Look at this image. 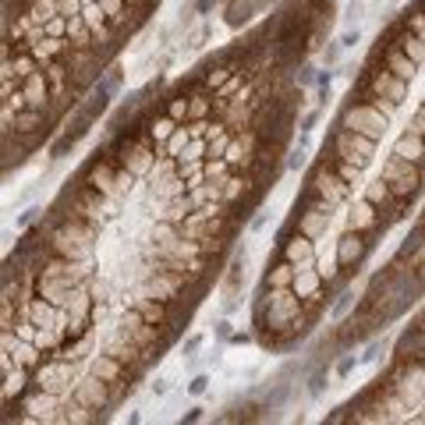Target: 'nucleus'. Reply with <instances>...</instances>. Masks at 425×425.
I'll return each instance as SVG.
<instances>
[{
  "instance_id": "nucleus-4",
  "label": "nucleus",
  "mask_w": 425,
  "mask_h": 425,
  "mask_svg": "<svg viewBox=\"0 0 425 425\" xmlns=\"http://www.w3.org/2000/svg\"><path fill=\"white\" fill-rule=\"evenodd\" d=\"M425 298V203L411 220L404 241L394 248V255L369 277L362 302L351 305L344 316H337L329 337L319 344V354L326 362L347 354L351 347H362L376 340L383 329H390L397 319H404Z\"/></svg>"
},
{
  "instance_id": "nucleus-2",
  "label": "nucleus",
  "mask_w": 425,
  "mask_h": 425,
  "mask_svg": "<svg viewBox=\"0 0 425 425\" xmlns=\"http://www.w3.org/2000/svg\"><path fill=\"white\" fill-rule=\"evenodd\" d=\"M425 203V0H404L337 100L252 291L270 354L312 344L383 241Z\"/></svg>"
},
{
  "instance_id": "nucleus-3",
  "label": "nucleus",
  "mask_w": 425,
  "mask_h": 425,
  "mask_svg": "<svg viewBox=\"0 0 425 425\" xmlns=\"http://www.w3.org/2000/svg\"><path fill=\"white\" fill-rule=\"evenodd\" d=\"M163 0H4V178L50 149Z\"/></svg>"
},
{
  "instance_id": "nucleus-1",
  "label": "nucleus",
  "mask_w": 425,
  "mask_h": 425,
  "mask_svg": "<svg viewBox=\"0 0 425 425\" xmlns=\"http://www.w3.org/2000/svg\"><path fill=\"white\" fill-rule=\"evenodd\" d=\"M333 25L277 0L117 110L4 255V422H110L174 351L287 174Z\"/></svg>"
},
{
  "instance_id": "nucleus-5",
  "label": "nucleus",
  "mask_w": 425,
  "mask_h": 425,
  "mask_svg": "<svg viewBox=\"0 0 425 425\" xmlns=\"http://www.w3.org/2000/svg\"><path fill=\"white\" fill-rule=\"evenodd\" d=\"M329 425H425V298L408 312L397 329L386 362L340 401L329 415Z\"/></svg>"
}]
</instances>
